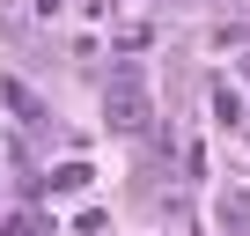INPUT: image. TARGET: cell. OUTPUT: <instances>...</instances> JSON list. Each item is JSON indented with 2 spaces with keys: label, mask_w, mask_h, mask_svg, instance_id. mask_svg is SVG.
Listing matches in <instances>:
<instances>
[{
  "label": "cell",
  "mask_w": 250,
  "mask_h": 236,
  "mask_svg": "<svg viewBox=\"0 0 250 236\" xmlns=\"http://www.w3.org/2000/svg\"><path fill=\"white\" fill-rule=\"evenodd\" d=\"M103 126L110 133H140L147 126V81H140V67H110L103 74Z\"/></svg>",
  "instance_id": "1"
},
{
  "label": "cell",
  "mask_w": 250,
  "mask_h": 236,
  "mask_svg": "<svg viewBox=\"0 0 250 236\" xmlns=\"http://www.w3.org/2000/svg\"><path fill=\"white\" fill-rule=\"evenodd\" d=\"M0 229H8V236H44V214H30V207H15V214L0 221Z\"/></svg>",
  "instance_id": "2"
},
{
  "label": "cell",
  "mask_w": 250,
  "mask_h": 236,
  "mask_svg": "<svg viewBox=\"0 0 250 236\" xmlns=\"http://www.w3.org/2000/svg\"><path fill=\"white\" fill-rule=\"evenodd\" d=\"M81 185H88L81 163H59V170H52V192H81Z\"/></svg>",
  "instance_id": "3"
},
{
  "label": "cell",
  "mask_w": 250,
  "mask_h": 236,
  "mask_svg": "<svg viewBox=\"0 0 250 236\" xmlns=\"http://www.w3.org/2000/svg\"><path fill=\"white\" fill-rule=\"evenodd\" d=\"M221 221H228V229H243V221H250V199H243V192H228V199H221Z\"/></svg>",
  "instance_id": "4"
},
{
  "label": "cell",
  "mask_w": 250,
  "mask_h": 236,
  "mask_svg": "<svg viewBox=\"0 0 250 236\" xmlns=\"http://www.w3.org/2000/svg\"><path fill=\"white\" fill-rule=\"evenodd\" d=\"M52 8H59V0H37V15H52Z\"/></svg>",
  "instance_id": "5"
}]
</instances>
